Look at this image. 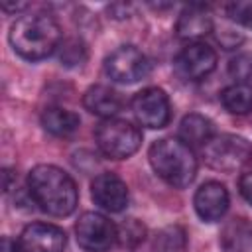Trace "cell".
Segmentation results:
<instances>
[{
	"instance_id": "cell-1",
	"label": "cell",
	"mask_w": 252,
	"mask_h": 252,
	"mask_svg": "<svg viewBox=\"0 0 252 252\" xmlns=\"http://www.w3.org/2000/svg\"><path fill=\"white\" fill-rule=\"evenodd\" d=\"M28 191L33 203L51 217H67L77 207V185L67 171L51 163H39L28 173Z\"/></svg>"
},
{
	"instance_id": "cell-2",
	"label": "cell",
	"mask_w": 252,
	"mask_h": 252,
	"mask_svg": "<svg viewBox=\"0 0 252 252\" xmlns=\"http://www.w3.org/2000/svg\"><path fill=\"white\" fill-rule=\"evenodd\" d=\"M12 49L26 61H41L61 45V28L47 12H32L20 16L8 33Z\"/></svg>"
},
{
	"instance_id": "cell-3",
	"label": "cell",
	"mask_w": 252,
	"mask_h": 252,
	"mask_svg": "<svg viewBox=\"0 0 252 252\" xmlns=\"http://www.w3.org/2000/svg\"><path fill=\"white\" fill-rule=\"evenodd\" d=\"M148 158L158 177L171 187L183 189L191 185L197 175V158L179 138L156 140L148 150Z\"/></svg>"
},
{
	"instance_id": "cell-4",
	"label": "cell",
	"mask_w": 252,
	"mask_h": 252,
	"mask_svg": "<svg viewBox=\"0 0 252 252\" xmlns=\"http://www.w3.org/2000/svg\"><path fill=\"white\" fill-rule=\"evenodd\" d=\"M98 150L110 159H126L142 146V132L136 124L122 118H106L94 132Z\"/></svg>"
},
{
	"instance_id": "cell-5",
	"label": "cell",
	"mask_w": 252,
	"mask_h": 252,
	"mask_svg": "<svg viewBox=\"0 0 252 252\" xmlns=\"http://www.w3.org/2000/svg\"><path fill=\"white\" fill-rule=\"evenodd\" d=\"M203 156L209 167L224 173H232L246 165L252 158V144L234 134H220L215 136L205 148Z\"/></svg>"
},
{
	"instance_id": "cell-6",
	"label": "cell",
	"mask_w": 252,
	"mask_h": 252,
	"mask_svg": "<svg viewBox=\"0 0 252 252\" xmlns=\"http://www.w3.org/2000/svg\"><path fill=\"white\" fill-rule=\"evenodd\" d=\"M104 73L110 81L132 85L148 77L150 59L136 45H120L104 59Z\"/></svg>"
},
{
	"instance_id": "cell-7",
	"label": "cell",
	"mask_w": 252,
	"mask_h": 252,
	"mask_svg": "<svg viewBox=\"0 0 252 252\" xmlns=\"http://www.w3.org/2000/svg\"><path fill=\"white\" fill-rule=\"evenodd\" d=\"M75 236L81 248L89 252H104L116 242L118 228L108 217L89 211L79 217L75 224Z\"/></svg>"
},
{
	"instance_id": "cell-8",
	"label": "cell",
	"mask_w": 252,
	"mask_h": 252,
	"mask_svg": "<svg viewBox=\"0 0 252 252\" xmlns=\"http://www.w3.org/2000/svg\"><path fill=\"white\" fill-rule=\"evenodd\" d=\"M130 106H132V114L138 120V124L152 128V130L167 126V122L171 118L169 98H167L165 91L158 89V87H148V89H142L140 93H136Z\"/></svg>"
},
{
	"instance_id": "cell-9",
	"label": "cell",
	"mask_w": 252,
	"mask_h": 252,
	"mask_svg": "<svg viewBox=\"0 0 252 252\" xmlns=\"http://www.w3.org/2000/svg\"><path fill=\"white\" fill-rule=\"evenodd\" d=\"M217 67V53L203 41L187 43L175 57L177 73L187 81H201L209 77Z\"/></svg>"
},
{
	"instance_id": "cell-10",
	"label": "cell",
	"mask_w": 252,
	"mask_h": 252,
	"mask_svg": "<svg viewBox=\"0 0 252 252\" xmlns=\"http://www.w3.org/2000/svg\"><path fill=\"white\" fill-rule=\"evenodd\" d=\"M65 244V230L49 222H32L18 238L20 252H63Z\"/></svg>"
},
{
	"instance_id": "cell-11",
	"label": "cell",
	"mask_w": 252,
	"mask_h": 252,
	"mask_svg": "<svg viewBox=\"0 0 252 252\" xmlns=\"http://www.w3.org/2000/svg\"><path fill=\"white\" fill-rule=\"evenodd\" d=\"M91 197L93 201L108 213H122L128 207L130 191L128 185L110 171L98 173L91 183Z\"/></svg>"
},
{
	"instance_id": "cell-12",
	"label": "cell",
	"mask_w": 252,
	"mask_h": 252,
	"mask_svg": "<svg viewBox=\"0 0 252 252\" xmlns=\"http://www.w3.org/2000/svg\"><path fill=\"white\" fill-rule=\"evenodd\" d=\"M230 205V197L226 187L220 181H205L193 197V207L201 220L205 222H217L220 220Z\"/></svg>"
},
{
	"instance_id": "cell-13",
	"label": "cell",
	"mask_w": 252,
	"mask_h": 252,
	"mask_svg": "<svg viewBox=\"0 0 252 252\" xmlns=\"http://www.w3.org/2000/svg\"><path fill=\"white\" fill-rule=\"evenodd\" d=\"M177 37L193 43L213 32V14L205 4H189L179 12L175 24Z\"/></svg>"
},
{
	"instance_id": "cell-14",
	"label": "cell",
	"mask_w": 252,
	"mask_h": 252,
	"mask_svg": "<svg viewBox=\"0 0 252 252\" xmlns=\"http://www.w3.org/2000/svg\"><path fill=\"white\" fill-rule=\"evenodd\" d=\"M83 106L102 120L114 118L122 108V96L106 85H93L83 94Z\"/></svg>"
},
{
	"instance_id": "cell-15",
	"label": "cell",
	"mask_w": 252,
	"mask_h": 252,
	"mask_svg": "<svg viewBox=\"0 0 252 252\" xmlns=\"http://www.w3.org/2000/svg\"><path fill=\"white\" fill-rule=\"evenodd\" d=\"M222 252H252V220L246 217H232L226 220L219 234Z\"/></svg>"
},
{
	"instance_id": "cell-16",
	"label": "cell",
	"mask_w": 252,
	"mask_h": 252,
	"mask_svg": "<svg viewBox=\"0 0 252 252\" xmlns=\"http://www.w3.org/2000/svg\"><path fill=\"white\" fill-rule=\"evenodd\" d=\"M215 138V124L211 118L191 112L187 114L179 124V140L193 148H205Z\"/></svg>"
},
{
	"instance_id": "cell-17",
	"label": "cell",
	"mask_w": 252,
	"mask_h": 252,
	"mask_svg": "<svg viewBox=\"0 0 252 252\" xmlns=\"http://www.w3.org/2000/svg\"><path fill=\"white\" fill-rule=\"evenodd\" d=\"M41 126L45 132L57 138H67L75 134L81 126V118L77 112L67 110L63 106H47L41 112Z\"/></svg>"
},
{
	"instance_id": "cell-18",
	"label": "cell",
	"mask_w": 252,
	"mask_h": 252,
	"mask_svg": "<svg viewBox=\"0 0 252 252\" xmlns=\"http://www.w3.org/2000/svg\"><path fill=\"white\" fill-rule=\"evenodd\" d=\"M220 102L230 114H246L252 110V89L244 83H234L220 93Z\"/></svg>"
},
{
	"instance_id": "cell-19",
	"label": "cell",
	"mask_w": 252,
	"mask_h": 252,
	"mask_svg": "<svg viewBox=\"0 0 252 252\" xmlns=\"http://www.w3.org/2000/svg\"><path fill=\"white\" fill-rule=\"evenodd\" d=\"M187 248V232L179 224L163 226L154 238L156 252H185Z\"/></svg>"
},
{
	"instance_id": "cell-20",
	"label": "cell",
	"mask_w": 252,
	"mask_h": 252,
	"mask_svg": "<svg viewBox=\"0 0 252 252\" xmlns=\"http://www.w3.org/2000/svg\"><path fill=\"white\" fill-rule=\"evenodd\" d=\"M57 57H59V63L67 69L81 67L87 61V45L79 37H67L57 47Z\"/></svg>"
},
{
	"instance_id": "cell-21",
	"label": "cell",
	"mask_w": 252,
	"mask_h": 252,
	"mask_svg": "<svg viewBox=\"0 0 252 252\" xmlns=\"http://www.w3.org/2000/svg\"><path fill=\"white\" fill-rule=\"evenodd\" d=\"M118 228V236H116V242L122 246V248H136L144 242L146 238V226L138 220V219H128L124 220L122 224L116 226Z\"/></svg>"
},
{
	"instance_id": "cell-22",
	"label": "cell",
	"mask_w": 252,
	"mask_h": 252,
	"mask_svg": "<svg viewBox=\"0 0 252 252\" xmlns=\"http://www.w3.org/2000/svg\"><path fill=\"white\" fill-rule=\"evenodd\" d=\"M226 16L232 22L252 30V0H240V2L226 4Z\"/></svg>"
},
{
	"instance_id": "cell-23",
	"label": "cell",
	"mask_w": 252,
	"mask_h": 252,
	"mask_svg": "<svg viewBox=\"0 0 252 252\" xmlns=\"http://www.w3.org/2000/svg\"><path fill=\"white\" fill-rule=\"evenodd\" d=\"M252 73V57L248 55H240L236 59L230 61V75L238 81H244L248 79V75Z\"/></svg>"
},
{
	"instance_id": "cell-24",
	"label": "cell",
	"mask_w": 252,
	"mask_h": 252,
	"mask_svg": "<svg viewBox=\"0 0 252 252\" xmlns=\"http://www.w3.org/2000/svg\"><path fill=\"white\" fill-rule=\"evenodd\" d=\"M217 39H219V43H220L224 49H232V47H236V45L242 41V35H238V33H234V32H230V30H224V32H220V33L217 35Z\"/></svg>"
},
{
	"instance_id": "cell-25",
	"label": "cell",
	"mask_w": 252,
	"mask_h": 252,
	"mask_svg": "<svg viewBox=\"0 0 252 252\" xmlns=\"http://www.w3.org/2000/svg\"><path fill=\"white\" fill-rule=\"evenodd\" d=\"M238 191H240L242 199L252 205V171L240 175V179H238Z\"/></svg>"
},
{
	"instance_id": "cell-26",
	"label": "cell",
	"mask_w": 252,
	"mask_h": 252,
	"mask_svg": "<svg viewBox=\"0 0 252 252\" xmlns=\"http://www.w3.org/2000/svg\"><path fill=\"white\" fill-rule=\"evenodd\" d=\"M26 8H28L26 2H20V4H8V2H2V10H4L6 14H18V12L26 10Z\"/></svg>"
},
{
	"instance_id": "cell-27",
	"label": "cell",
	"mask_w": 252,
	"mask_h": 252,
	"mask_svg": "<svg viewBox=\"0 0 252 252\" xmlns=\"http://www.w3.org/2000/svg\"><path fill=\"white\" fill-rule=\"evenodd\" d=\"M2 252H20L18 242H14L10 236H4L2 238Z\"/></svg>"
},
{
	"instance_id": "cell-28",
	"label": "cell",
	"mask_w": 252,
	"mask_h": 252,
	"mask_svg": "<svg viewBox=\"0 0 252 252\" xmlns=\"http://www.w3.org/2000/svg\"><path fill=\"white\" fill-rule=\"evenodd\" d=\"M12 187V171L10 169H4V191L8 193Z\"/></svg>"
}]
</instances>
